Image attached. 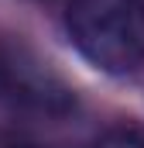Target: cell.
Segmentation results:
<instances>
[{
    "mask_svg": "<svg viewBox=\"0 0 144 148\" xmlns=\"http://www.w3.org/2000/svg\"><path fill=\"white\" fill-rule=\"evenodd\" d=\"M72 45L103 73H130L144 62V0H69Z\"/></svg>",
    "mask_w": 144,
    "mask_h": 148,
    "instance_id": "1",
    "label": "cell"
},
{
    "mask_svg": "<svg viewBox=\"0 0 144 148\" xmlns=\"http://www.w3.org/2000/svg\"><path fill=\"white\" fill-rule=\"evenodd\" d=\"M93 148H144V134L130 131V127H113L103 138H96Z\"/></svg>",
    "mask_w": 144,
    "mask_h": 148,
    "instance_id": "2",
    "label": "cell"
},
{
    "mask_svg": "<svg viewBox=\"0 0 144 148\" xmlns=\"http://www.w3.org/2000/svg\"><path fill=\"white\" fill-rule=\"evenodd\" d=\"M14 148H31V145H14Z\"/></svg>",
    "mask_w": 144,
    "mask_h": 148,
    "instance_id": "3",
    "label": "cell"
}]
</instances>
